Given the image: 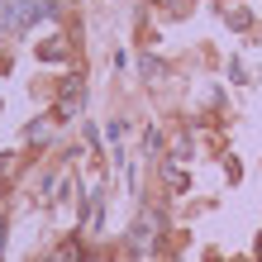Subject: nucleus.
I'll use <instances>...</instances> for the list:
<instances>
[{
	"mask_svg": "<svg viewBox=\"0 0 262 262\" xmlns=\"http://www.w3.org/2000/svg\"><path fill=\"white\" fill-rule=\"evenodd\" d=\"M0 248H5V220H0Z\"/></svg>",
	"mask_w": 262,
	"mask_h": 262,
	"instance_id": "obj_3",
	"label": "nucleus"
},
{
	"mask_svg": "<svg viewBox=\"0 0 262 262\" xmlns=\"http://www.w3.org/2000/svg\"><path fill=\"white\" fill-rule=\"evenodd\" d=\"M53 5L48 0H14V34H24L29 24H38V19H48Z\"/></svg>",
	"mask_w": 262,
	"mask_h": 262,
	"instance_id": "obj_1",
	"label": "nucleus"
},
{
	"mask_svg": "<svg viewBox=\"0 0 262 262\" xmlns=\"http://www.w3.org/2000/svg\"><path fill=\"white\" fill-rule=\"evenodd\" d=\"M152 229H158V214H143V220L134 224V248H143V243L152 238Z\"/></svg>",
	"mask_w": 262,
	"mask_h": 262,
	"instance_id": "obj_2",
	"label": "nucleus"
}]
</instances>
